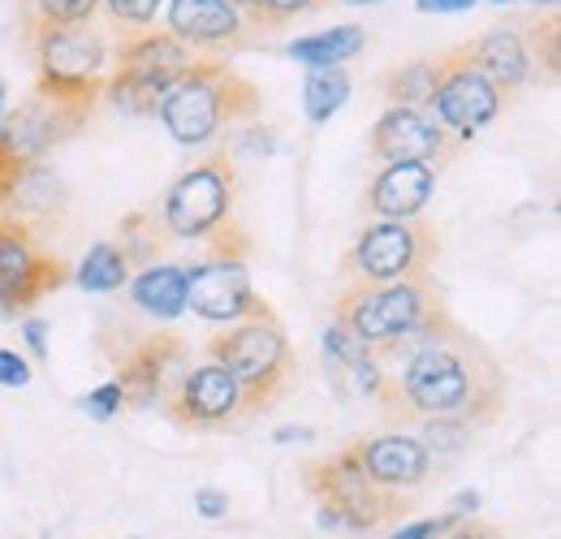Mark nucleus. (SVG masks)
Listing matches in <instances>:
<instances>
[{
    "instance_id": "obj_1",
    "label": "nucleus",
    "mask_w": 561,
    "mask_h": 539,
    "mask_svg": "<svg viewBox=\"0 0 561 539\" xmlns=\"http://www.w3.org/2000/svg\"><path fill=\"white\" fill-rule=\"evenodd\" d=\"M393 349H407V358L398 371L385 367V389L376 398V405L393 418L471 432L505 410V371L454 316L432 333L402 341Z\"/></svg>"
},
{
    "instance_id": "obj_2",
    "label": "nucleus",
    "mask_w": 561,
    "mask_h": 539,
    "mask_svg": "<svg viewBox=\"0 0 561 539\" xmlns=\"http://www.w3.org/2000/svg\"><path fill=\"white\" fill-rule=\"evenodd\" d=\"M260 104H264L260 87L251 78H242L225 57H195L186 78L164 95L156 117L173 142L199 147L229 126L260 117Z\"/></svg>"
},
{
    "instance_id": "obj_3",
    "label": "nucleus",
    "mask_w": 561,
    "mask_h": 539,
    "mask_svg": "<svg viewBox=\"0 0 561 539\" xmlns=\"http://www.w3.org/2000/svg\"><path fill=\"white\" fill-rule=\"evenodd\" d=\"M108 39H113V26H100L95 18L39 31L26 44L31 61H35V91L31 95L91 117L100 95H104L108 66H113V44Z\"/></svg>"
},
{
    "instance_id": "obj_4",
    "label": "nucleus",
    "mask_w": 561,
    "mask_h": 539,
    "mask_svg": "<svg viewBox=\"0 0 561 539\" xmlns=\"http://www.w3.org/2000/svg\"><path fill=\"white\" fill-rule=\"evenodd\" d=\"M333 320L363 345H371V354H380V349H393L402 341L432 333L436 324L449 320V311H445V298L432 285V276L393 280V285L351 280L333 302Z\"/></svg>"
},
{
    "instance_id": "obj_5",
    "label": "nucleus",
    "mask_w": 561,
    "mask_h": 539,
    "mask_svg": "<svg viewBox=\"0 0 561 539\" xmlns=\"http://www.w3.org/2000/svg\"><path fill=\"white\" fill-rule=\"evenodd\" d=\"M302 483L320 505V527L337 531H376L393 518L411 514V496L380 488L371 474L358 467L351 440L324 458H311L302 467Z\"/></svg>"
},
{
    "instance_id": "obj_6",
    "label": "nucleus",
    "mask_w": 561,
    "mask_h": 539,
    "mask_svg": "<svg viewBox=\"0 0 561 539\" xmlns=\"http://www.w3.org/2000/svg\"><path fill=\"white\" fill-rule=\"evenodd\" d=\"M208 358L220 363L242 389V418H255L280 402L294 376V345L280 320H238L208 337Z\"/></svg>"
},
{
    "instance_id": "obj_7",
    "label": "nucleus",
    "mask_w": 561,
    "mask_h": 539,
    "mask_svg": "<svg viewBox=\"0 0 561 539\" xmlns=\"http://www.w3.org/2000/svg\"><path fill=\"white\" fill-rule=\"evenodd\" d=\"M195 61V53L186 44H178L169 31H117V48H113V66L104 95L117 113L126 117H156L164 95L186 78V69Z\"/></svg>"
},
{
    "instance_id": "obj_8",
    "label": "nucleus",
    "mask_w": 561,
    "mask_h": 539,
    "mask_svg": "<svg viewBox=\"0 0 561 539\" xmlns=\"http://www.w3.org/2000/svg\"><path fill=\"white\" fill-rule=\"evenodd\" d=\"M440 255L436 229L411 216V220H371L354 233L351 251L342 255V276L358 285H393V280H420L432 272Z\"/></svg>"
},
{
    "instance_id": "obj_9",
    "label": "nucleus",
    "mask_w": 561,
    "mask_h": 539,
    "mask_svg": "<svg viewBox=\"0 0 561 539\" xmlns=\"http://www.w3.org/2000/svg\"><path fill=\"white\" fill-rule=\"evenodd\" d=\"M233 203H238V164L229 147H216L169 186L160 203V225L169 238L204 242L208 233L233 220Z\"/></svg>"
},
{
    "instance_id": "obj_10",
    "label": "nucleus",
    "mask_w": 561,
    "mask_h": 539,
    "mask_svg": "<svg viewBox=\"0 0 561 539\" xmlns=\"http://www.w3.org/2000/svg\"><path fill=\"white\" fill-rule=\"evenodd\" d=\"M66 280L70 264L39 242V229L18 216H0V320H18Z\"/></svg>"
},
{
    "instance_id": "obj_11",
    "label": "nucleus",
    "mask_w": 561,
    "mask_h": 539,
    "mask_svg": "<svg viewBox=\"0 0 561 539\" xmlns=\"http://www.w3.org/2000/svg\"><path fill=\"white\" fill-rule=\"evenodd\" d=\"M501 108H505V95L484 78V69L471 61L462 44L449 53H436V91L427 113L454 142H471L489 122H496Z\"/></svg>"
},
{
    "instance_id": "obj_12",
    "label": "nucleus",
    "mask_w": 561,
    "mask_h": 539,
    "mask_svg": "<svg viewBox=\"0 0 561 539\" xmlns=\"http://www.w3.org/2000/svg\"><path fill=\"white\" fill-rule=\"evenodd\" d=\"M91 117L70 113L61 104H48L39 95H31L26 104L9 108L4 122H0V207L9 199V191L44 164V156L53 147H61L66 138H73Z\"/></svg>"
},
{
    "instance_id": "obj_13",
    "label": "nucleus",
    "mask_w": 561,
    "mask_h": 539,
    "mask_svg": "<svg viewBox=\"0 0 561 539\" xmlns=\"http://www.w3.org/2000/svg\"><path fill=\"white\" fill-rule=\"evenodd\" d=\"M156 405L182 432H229L242 418V389L220 363L208 358L186 367Z\"/></svg>"
},
{
    "instance_id": "obj_14",
    "label": "nucleus",
    "mask_w": 561,
    "mask_h": 539,
    "mask_svg": "<svg viewBox=\"0 0 561 539\" xmlns=\"http://www.w3.org/2000/svg\"><path fill=\"white\" fill-rule=\"evenodd\" d=\"M186 311L208 324H238V320H273L277 311L255 294L242 260H199L186 268Z\"/></svg>"
},
{
    "instance_id": "obj_15",
    "label": "nucleus",
    "mask_w": 561,
    "mask_h": 539,
    "mask_svg": "<svg viewBox=\"0 0 561 539\" xmlns=\"http://www.w3.org/2000/svg\"><path fill=\"white\" fill-rule=\"evenodd\" d=\"M164 31L195 57H233L255 48V31L247 26L242 9L225 0H164Z\"/></svg>"
},
{
    "instance_id": "obj_16",
    "label": "nucleus",
    "mask_w": 561,
    "mask_h": 539,
    "mask_svg": "<svg viewBox=\"0 0 561 539\" xmlns=\"http://www.w3.org/2000/svg\"><path fill=\"white\" fill-rule=\"evenodd\" d=\"M186 371V337L178 333H142L126 345V354L117 358V385L130 410H151L160 402L173 380Z\"/></svg>"
},
{
    "instance_id": "obj_17",
    "label": "nucleus",
    "mask_w": 561,
    "mask_h": 539,
    "mask_svg": "<svg viewBox=\"0 0 561 539\" xmlns=\"http://www.w3.org/2000/svg\"><path fill=\"white\" fill-rule=\"evenodd\" d=\"M454 147L458 142L445 135L427 113H420V108H398V104H389L376 117V126L367 130V151L376 160H385V164L423 160L432 169H445L449 156H454Z\"/></svg>"
},
{
    "instance_id": "obj_18",
    "label": "nucleus",
    "mask_w": 561,
    "mask_h": 539,
    "mask_svg": "<svg viewBox=\"0 0 561 539\" xmlns=\"http://www.w3.org/2000/svg\"><path fill=\"white\" fill-rule=\"evenodd\" d=\"M358 467L371 474L380 488H393V492H407V488H420L427 471H432V454L427 445L407 436V432H385V436H358L351 440Z\"/></svg>"
},
{
    "instance_id": "obj_19",
    "label": "nucleus",
    "mask_w": 561,
    "mask_h": 539,
    "mask_svg": "<svg viewBox=\"0 0 561 539\" xmlns=\"http://www.w3.org/2000/svg\"><path fill=\"white\" fill-rule=\"evenodd\" d=\"M436 177H440V169H432L423 160L385 164L380 177L367 191V211L376 220H411V216H423V207L436 195Z\"/></svg>"
},
{
    "instance_id": "obj_20",
    "label": "nucleus",
    "mask_w": 561,
    "mask_h": 539,
    "mask_svg": "<svg viewBox=\"0 0 561 539\" xmlns=\"http://www.w3.org/2000/svg\"><path fill=\"white\" fill-rule=\"evenodd\" d=\"M462 48L471 53L476 66L484 69V78H489L492 87L505 95V104L536 78L531 57H527V44H523V35L514 26H492L480 39H467Z\"/></svg>"
},
{
    "instance_id": "obj_21",
    "label": "nucleus",
    "mask_w": 561,
    "mask_h": 539,
    "mask_svg": "<svg viewBox=\"0 0 561 539\" xmlns=\"http://www.w3.org/2000/svg\"><path fill=\"white\" fill-rule=\"evenodd\" d=\"M130 302L151 320L186 316V268L182 264H147L130 280Z\"/></svg>"
},
{
    "instance_id": "obj_22",
    "label": "nucleus",
    "mask_w": 561,
    "mask_h": 539,
    "mask_svg": "<svg viewBox=\"0 0 561 539\" xmlns=\"http://www.w3.org/2000/svg\"><path fill=\"white\" fill-rule=\"evenodd\" d=\"M367 44V31L358 22H342L333 31H316V35H302V39H289L285 44V57H294L298 66H346L351 57L363 53Z\"/></svg>"
},
{
    "instance_id": "obj_23",
    "label": "nucleus",
    "mask_w": 561,
    "mask_h": 539,
    "mask_svg": "<svg viewBox=\"0 0 561 539\" xmlns=\"http://www.w3.org/2000/svg\"><path fill=\"white\" fill-rule=\"evenodd\" d=\"M351 100V73L342 66H311L302 78V113L311 126L333 122V113Z\"/></svg>"
},
{
    "instance_id": "obj_24",
    "label": "nucleus",
    "mask_w": 561,
    "mask_h": 539,
    "mask_svg": "<svg viewBox=\"0 0 561 539\" xmlns=\"http://www.w3.org/2000/svg\"><path fill=\"white\" fill-rule=\"evenodd\" d=\"M380 91H385V100L398 104V108H420V113H427L432 91H436V57H415V61H407V66L389 69V73L380 78Z\"/></svg>"
},
{
    "instance_id": "obj_25",
    "label": "nucleus",
    "mask_w": 561,
    "mask_h": 539,
    "mask_svg": "<svg viewBox=\"0 0 561 539\" xmlns=\"http://www.w3.org/2000/svg\"><path fill=\"white\" fill-rule=\"evenodd\" d=\"M70 276L87 294H113V289H122L135 276V268H130V260L122 255L117 242H95L87 251V260L78 264V272H70Z\"/></svg>"
},
{
    "instance_id": "obj_26",
    "label": "nucleus",
    "mask_w": 561,
    "mask_h": 539,
    "mask_svg": "<svg viewBox=\"0 0 561 539\" xmlns=\"http://www.w3.org/2000/svg\"><path fill=\"white\" fill-rule=\"evenodd\" d=\"M18 18H22V39L31 44L48 26H70V22L100 18V0H18Z\"/></svg>"
},
{
    "instance_id": "obj_27",
    "label": "nucleus",
    "mask_w": 561,
    "mask_h": 539,
    "mask_svg": "<svg viewBox=\"0 0 561 539\" xmlns=\"http://www.w3.org/2000/svg\"><path fill=\"white\" fill-rule=\"evenodd\" d=\"M160 238H169L164 233V225H160V211H135V216H126L122 220V255L130 260V268H147V264H156V255H160Z\"/></svg>"
},
{
    "instance_id": "obj_28",
    "label": "nucleus",
    "mask_w": 561,
    "mask_h": 539,
    "mask_svg": "<svg viewBox=\"0 0 561 539\" xmlns=\"http://www.w3.org/2000/svg\"><path fill=\"white\" fill-rule=\"evenodd\" d=\"M523 44H527L531 69H536V73L545 69V78H549V82H558V73H561V18H558V9H545V18L527 22Z\"/></svg>"
},
{
    "instance_id": "obj_29",
    "label": "nucleus",
    "mask_w": 561,
    "mask_h": 539,
    "mask_svg": "<svg viewBox=\"0 0 561 539\" xmlns=\"http://www.w3.org/2000/svg\"><path fill=\"white\" fill-rule=\"evenodd\" d=\"M333 0H247L242 4V18L255 35H268V31H285L294 18H307L316 9H324Z\"/></svg>"
},
{
    "instance_id": "obj_30",
    "label": "nucleus",
    "mask_w": 561,
    "mask_h": 539,
    "mask_svg": "<svg viewBox=\"0 0 561 539\" xmlns=\"http://www.w3.org/2000/svg\"><path fill=\"white\" fill-rule=\"evenodd\" d=\"M164 0H100V13L113 31H139V26H151L156 13H160Z\"/></svg>"
},
{
    "instance_id": "obj_31",
    "label": "nucleus",
    "mask_w": 561,
    "mask_h": 539,
    "mask_svg": "<svg viewBox=\"0 0 561 539\" xmlns=\"http://www.w3.org/2000/svg\"><path fill=\"white\" fill-rule=\"evenodd\" d=\"M122 405H126V398H122V385H117V380H108V385H100L95 393H87V398H82V410H87L91 418H100V423H104V418H113Z\"/></svg>"
},
{
    "instance_id": "obj_32",
    "label": "nucleus",
    "mask_w": 561,
    "mask_h": 539,
    "mask_svg": "<svg viewBox=\"0 0 561 539\" xmlns=\"http://www.w3.org/2000/svg\"><path fill=\"white\" fill-rule=\"evenodd\" d=\"M0 385H4V389L31 385V363H26L18 349H4V345H0Z\"/></svg>"
},
{
    "instance_id": "obj_33",
    "label": "nucleus",
    "mask_w": 561,
    "mask_h": 539,
    "mask_svg": "<svg viewBox=\"0 0 561 539\" xmlns=\"http://www.w3.org/2000/svg\"><path fill=\"white\" fill-rule=\"evenodd\" d=\"M458 527V514H445V518H420V523H407L402 531H393V539H436L440 531Z\"/></svg>"
},
{
    "instance_id": "obj_34",
    "label": "nucleus",
    "mask_w": 561,
    "mask_h": 539,
    "mask_svg": "<svg viewBox=\"0 0 561 539\" xmlns=\"http://www.w3.org/2000/svg\"><path fill=\"white\" fill-rule=\"evenodd\" d=\"M195 509L216 523V518H225V514H229V496H225V492H216V488H199V492H195Z\"/></svg>"
},
{
    "instance_id": "obj_35",
    "label": "nucleus",
    "mask_w": 561,
    "mask_h": 539,
    "mask_svg": "<svg viewBox=\"0 0 561 539\" xmlns=\"http://www.w3.org/2000/svg\"><path fill=\"white\" fill-rule=\"evenodd\" d=\"M22 337H26L35 358H48V324L44 320H22Z\"/></svg>"
},
{
    "instance_id": "obj_36",
    "label": "nucleus",
    "mask_w": 561,
    "mask_h": 539,
    "mask_svg": "<svg viewBox=\"0 0 561 539\" xmlns=\"http://www.w3.org/2000/svg\"><path fill=\"white\" fill-rule=\"evenodd\" d=\"M471 4H480V0H415L420 13H467Z\"/></svg>"
},
{
    "instance_id": "obj_37",
    "label": "nucleus",
    "mask_w": 561,
    "mask_h": 539,
    "mask_svg": "<svg viewBox=\"0 0 561 539\" xmlns=\"http://www.w3.org/2000/svg\"><path fill=\"white\" fill-rule=\"evenodd\" d=\"M311 436H316L311 427H280V432H277L280 445H289V440H311Z\"/></svg>"
},
{
    "instance_id": "obj_38",
    "label": "nucleus",
    "mask_w": 561,
    "mask_h": 539,
    "mask_svg": "<svg viewBox=\"0 0 561 539\" xmlns=\"http://www.w3.org/2000/svg\"><path fill=\"white\" fill-rule=\"evenodd\" d=\"M449 539H496V536L484 531V527H467V531H458V536H449Z\"/></svg>"
},
{
    "instance_id": "obj_39",
    "label": "nucleus",
    "mask_w": 561,
    "mask_h": 539,
    "mask_svg": "<svg viewBox=\"0 0 561 539\" xmlns=\"http://www.w3.org/2000/svg\"><path fill=\"white\" fill-rule=\"evenodd\" d=\"M4 113H9V91H4V82H0V122H4Z\"/></svg>"
},
{
    "instance_id": "obj_40",
    "label": "nucleus",
    "mask_w": 561,
    "mask_h": 539,
    "mask_svg": "<svg viewBox=\"0 0 561 539\" xmlns=\"http://www.w3.org/2000/svg\"><path fill=\"white\" fill-rule=\"evenodd\" d=\"M492 4H510V0H492ZM531 4H545V9H558V0H531Z\"/></svg>"
},
{
    "instance_id": "obj_41",
    "label": "nucleus",
    "mask_w": 561,
    "mask_h": 539,
    "mask_svg": "<svg viewBox=\"0 0 561 539\" xmlns=\"http://www.w3.org/2000/svg\"><path fill=\"white\" fill-rule=\"evenodd\" d=\"M342 4H385V0H342Z\"/></svg>"
},
{
    "instance_id": "obj_42",
    "label": "nucleus",
    "mask_w": 561,
    "mask_h": 539,
    "mask_svg": "<svg viewBox=\"0 0 561 539\" xmlns=\"http://www.w3.org/2000/svg\"><path fill=\"white\" fill-rule=\"evenodd\" d=\"M225 4H233V9H242V4H247V0H225Z\"/></svg>"
}]
</instances>
